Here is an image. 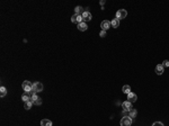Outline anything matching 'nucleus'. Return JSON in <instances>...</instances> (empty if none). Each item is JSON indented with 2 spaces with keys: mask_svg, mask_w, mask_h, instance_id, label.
<instances>
[{
  "mask_svg": "<svg viewBox=\"0 0 169 126\" xmlns=\"http://www.w3.org/2000/svg\"><path fill=\"white\" fill-rule=\"evenodd\" d=\"M6 95H7V89L5 87H1L0 88V96H1V97H5Z\"/></svg>",
  "mask_w": 169,
  "mask_h": 126,
  "instance_id": "obj_20",
  "label": "nucleus"
},
{
  "mask_svg": "<svg viewBox=\"0 0 169 126\" xmlns=\"http://www.w3.org/2000/svg\"><path fill=\"white\" fill-rule=\"evenodd\" d=\"M126 16H127V11H126L125 9H120V10H117L116 18L118 19V20H121V19H124Z\"/></svg>",
  "mask_w": 169,
  "mask_h": 126,
  "instance_id": "obj_3",
  "label": "nucleus"
},
{
  "mask_svg": "<svg viewBox=\"0 0 169 126\" xmlns=\"http://www.w3.org/2000/svg\"><path fill=\"white\" fill-rule=\"evenodd\" d=\"M132 124V118L130 116H124L121 119V126H131Z\"/></svg>",
  "mask_w": 169,
  "mask_h": 126,
  "instance_id": "obj_4",
  "label": "nucleus"
},
{
  "mask_svg": "<svg viewBox=\"0 0 169 126\" xmlns=\"http://www.w3.org/2000/svg\"><path fill=\"white\" fill-rule=\"evenodd\" d=\"M30 101L33 103V105H37V106L42 104V99H41L39 96H37V93H34V95L32 96V98H30Z\"/></svg>",
  "mask_w": 169,
  "mask_h": 126,
  "instance_id": "obj_6",
  "label": "nucleus"
},
{
  "mask_svg": "<svg viewBox=\"0 0 169 126\" xmlns=\"http://www.w3.org/2000/svg\"><path fill=\"white\" fill-rule=\"evenodd\" d=\"M81 16H82V19L83 22H89V20H91V18H92V16H91V14L88 11V10H83V13L81 14Z\"/></svg>",
  "mask_w": 169,
  "mask_h": 126,
  "instance_id": "obj_7",
  "label": "nucleus"
},
{
  "mask_svg": "<svg viewBox=\"0 0 169 126\" xmlns=\"http://www.w3.org/2000/svg\"><path fill=\"white\" fill-rule=\"evenodd\" d=\"M136 99H138V96L135 95V93H133V92H130V93L127 95V101H130L131 104H132V103H135Z\"/></svg>",
  "mask_w": 169,
  "mask_h": 126,
  "instance_id": "obj_10",
  "label": "nucleus"
},
{
  "mask_svg": "<svg viewBox=\"0 0 169 126\" xmlns=\"http://www.w3.org/2000/svg\"><path fill=\"white\" fill-rule=\"evenodd\" d=\"M43 89H44V87L41 82H35L34 84H33V92H34V93L43 91Z\"/></svg>",
  "mask_w": 169,
  "mask_h": 126,
  "instance_id": "obj_2",
  "label": "nucleus"
},
{
  "mask_svg": "<svg viewBox=\"0 0 169 126\" xmlns=\"http://www.w3.org/2000/svg\"><path fill=\"white\" fill-rule=\"evenodd\" d=\"M74 11H76V14H77V15H81V13H83V11H82V7L77 6V7L74 8Z\"/></svg>",
  "mask_w": 169,
  "mask_h": 126,
  "instance_id": "obj_19",
  "label": "nucleus"
},
{
  "mask_svg": "<svg viewBox=\"0 0 169 126\" xmlns=\"http://www.w3.org/2000/svg\"><path fill=\"white\" fill-rule=\"evenodd\" d=\"M99 36H100V37H105V36H106V31H101V32H100Z\"/></svg>",
  "mask_w": 169,
  "mask_h": 126,
  "instance_id": "obj_23",
  "label": "nucleus"
},
{
  "mask_svg": "<svg viewBox=\"0 0 169 126\" xmlns=\"http://www.w3.org/2000/svg\"><path fill=\"white\" fill-rule=\"evenodd\" d=\"M22 100L24 103H26V101H30V97L27 95V92H24L22 96Z\"/></svg>",
  "mask_w": 169,
  "mask_h": 126,
  "instance_id": "obj_16",
  "label": "nucleus"
},
{
  "mask_svg": "<svg viewBox=\"0 0 169 126\" xmlns=\"http://www.w3.org/2000/svg\"><path fill=\"white\" fill-rule=\"evenodd\" d=\"M111 25H112V27H114V28H117V27L120 26V20H118L117 18H114L112 22H111Z\"/></svg>",
  "mask_w": 169,
  "mask_h": 126,
  "instance_id": "obj_15",
  "label": "nucleus"
},
{
  "mask_svg": "<svg viewBox=\"0 0 169 126\" xmlns=\"http://www.w3.org/2000/svg\"><path fill=\"white\" fill-rule=\"evenodd\" d=\"M122 91L124 92V93H126V95H129L131 91V87L129 86V84H125V86H123V88H122Z\"/></svg>",
  "mask_w": 169,
  "mask_h": 126,
  "instance_id": "obj_14",
  "label": "nucleus"
},
{
  "mask_svg": "<svg viewBox=\"0 0 169 126\" xmlns=\"http://www.w3.org/2000/svg\"><path fill=\"white\" fill-rule=\"evenodd\" d=\"M112 26L111 25V22L109 20H103L101 24H100V27H101V31H107L109 27Z\"/></svg>",
  "mask_w": 169,
  "mask_h": 126,
  "instance_id": "obj_9",
  "label": "nucleus"
},
{
  "mask_svg": "<svg viewBox=\"0 0 169 126\" xmlns=\"http://www.w3.org/2000/svg\"><path fill=\"white\" fill-rule=\"evenodd\" d=\"M156 73L159 74V75L164 73V66H162V64H158L156 66Z\"/></svg>",
  "mask_w": 169,
  "mask_h": 126,
  "instance_id": "obj_13",
  "label": "nucleus"
},
{
  "mask_svg": "<svg viewBox=\"0 0 169 126\" xmlns=\"http://www.w3.org/2000/svg\"><path fill=\"white\" fill-rule=\"evenodd\" d=\"M71 22L74 23V24H80V23L83 22L82 16H81V15H77V14H74L73 16L71 17Z\"/></svg>",
  "mask_w": 169,
  "mask_h": 126,
  "instance_id": "obj_5",
  "label": "nucleus"
},
{
  "mask_svg": "<svg viewBox=\"0 0 169 126\" xmlns=\"http://www.w3.org/2000/svg\"><path fill=\"white\" fill-rule=\"evenodd\" d=\"M23 89L25 90V92H29V91H33V83L29 82V81H24L22 84Z\"/></svg>",
  "mask_w": 169,
  "mask_h": 126,
  "instance_id": "obj_1",
  "label": "nucleus"
},
{
  "mask_svg": "<svg viewBox=\"0 0 169 126\" xmlns=\"http://www.w3.org/2000/svg\"><path fill=\"white\" fill-rule=\"evenodd\" d=\"M32 106H33V103H32V101H26V103H24V108L27 109V110L32 108Z\"/></svg>",
  "mask_w": 169,
  "mask_h": 126,
  "instance_id": "obj_18",
  "label": "nucleus"
},
{
  "mask_svg": "<svg viewBox=\"0 0 169 126\" xmlns=\"http://www.w3.org/2000/svg\"><path fill=\"white\" fill-rule=\"evenodd\" d=\"M136 115H138V112H136L135 109H131L130 112H129V116H130L131 118L136 117Z\"/></svg>",
  "mask_w": 169,
  "mask_h": 126,
  "instance_id": "obj_17",
  "label": "nucleus"
},
{
  "mask_svg": "<svg viewBox=\"0 0 169 126\" xmlns=\"http://www.w3.org/2000/svg\"><path fill=\"white\" fill-rule=\"evenodd\" d=\"M122 107H123V112H130L131 109H132V104H131L130 101H124L123 104H122Z\"/></svg>",
  "mask_w": 169,
  "mask_h": 126,
  "instance_id": "obj_8",
  "label": "nucleus"
},
{
  "mask_svg": "<svg viewBox=\"0 0 169 126\" xmlns=\"http://www.w3.org/2000/svg\"><path fill=\"white\" fill-rule=\"evenodd\" d=\"M162 66H164V68H165V66L166 68H168L169 66V61L168 60H165V61L162 62Z\"/></svg>",
  "mask_w": 169,
  "mask_h": 126,
  "instance_id": "obj_21",
  "label": "nucleus"
},
{
  "mask_svg": "<svg viewBox=\"0 0 169 126\" xmlns=\"http://www.w3.org/2000/svg\"><path fill=\"white\" fill-rule=\"evenodd\" d=\"M52 125H53L52 121H50L48 118H44V119L41 121V126H52Z\"/></svg>",
  "mask_w": 169,
  "mask_h": 126,
  "instance_id": "obj_11",
  "label": "nucleus"
},
{
  "mask_svg": "<svg viewBox=\"0 0 169 126\" xmlns=\"http://www.w3.org/2000/svg\"><path fill=\"white\" fill-rule=\"evenodd\" d=\"M87 28H88V25H87V23L82 22V23H80V24H78V29H79L80 32L87 31Z\"/></svg>",
  "mask_w": 169,
  "mask_h": 126,
  "instance_id": "obj_12",
  "label": "nucleus"
},
{
  "mask_svg": "<svg viewBox=\"0 0 169 126\" xmlns=\"http://www.w3.org/2000/svg\"><path fill=\"white\" fill-rule=\"evenodd\" d=\"M152 126H164V124L161 122H155L153 124H152Z\"/></svg>",
  "mask_w": 169,
  "mask_h": 126,
  "instance_id": "obj_22",
  "label": "nucleus"
}]
</instances>
